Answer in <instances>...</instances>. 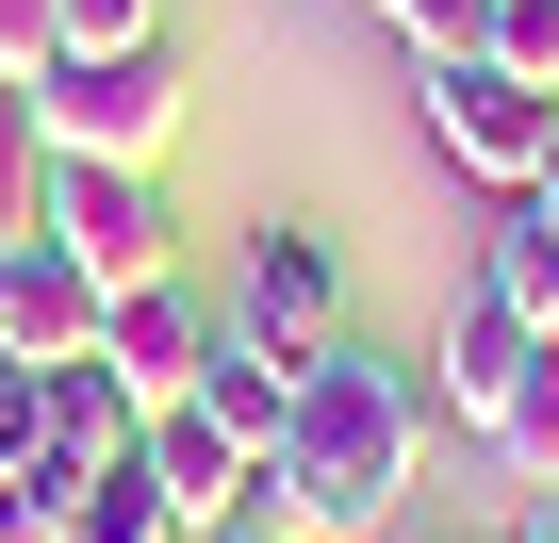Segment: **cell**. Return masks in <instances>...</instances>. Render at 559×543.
I'll return each mask as SVG.
<instances>
[{"label": "cell", "instance_id": "9a60e30c", "mask_svg": "<svg viewBox=\"0 0 559 543\" xmlns=\"http://www.w3.org/2000/svg\"><path fill=\"white\" fill-rule=\"evenodd\" d=\"M362 17H379L412 67H461V50H493V0H362Z\"/></svg>", "mask_w": 559, "mask_h": 543}, {"label": "cell", "instance_id": "603a6c76", "mask_svg": "<svg viewBox=\"0 0 559 543\" xmlns=\"http://www.w3.org/2000/svg\"><path fill=\"white\" fill-rule=\"evenodd\" d=\"M0 263H17V247H0Z\"/></svg>", "mask_w": 559, "mask_h": 543}, {"label": "cell", "instance_id": "44dd1931", "mask_svg": "<svg viewBox=\"0 0 559 543\" xmlns=\"http://www.w3.org/2000/svg\"><path fill=\"white\" fill-rule=\"evenodd\" d=\"M510 543H559V477H526V510H510Z\"/></svg>", "mask_w": 559, "mask_h": 543}, {"label": "cell", "instance_id": "7c38bea8", "mask_svg": "<svg viewBox=\"0 0 559 543\" xmlns=\"http://www.w3.org/2000/svg\"><path fill=\"white\" fill-rule=\"evenodd\" d=\"M477 297L510 314V330H543L559 346V198L526 181V198H493V247H477Z\"/></svg>", "mask_w": 559, "mask_h": 543}, {"label": "cell", "instance_id": "8992f818", "mask_svg": "<svg viewBox=\"0 0 559 543\" xmlns=\"http://www.w3.org/2000/svg\"><path fill=\"white\" fill-rule=\"evenodd\" d=\"M297 379H313V346H280V330H247V314L214 297V346H198V379H181V396H198L247 461H280V428H297Z\"/></svg>", "mask_w": 559, "mask_h": 543}, {"label": "cell", "instance_id": "e0dca14e", "mask_svg": "<svg viewBox=\"0 0 559 543\" xmlns=\"http://www.w3.org/2000/svg\"><path fill=\"white\" fill-rule=\"evenodd\" d=\"M165 34V0H50V67L67 50H148Z\"/></svg>", "mask_w": 559, "mask_h": 543}, {"label": "cell", "instance_id": "ba28073f", "mask_svg": "<svg viewBox=\"0 0 559 543\" xmlns=\"http://www.w3.org/2000/svg\"><path fill=\"white\" fill-rule=\"evenodd\" d=\"M99 314H116V297L83 281V263H67L50 231H34L17 263H0V363H34V379H50V363H99Z\"/></svg>", "mask_w": 559, "mask_h": 543}, {"label": "cell", "instance_id": "9c48e42d", "mask_svg": "<svg viewBox=\"0 0 559 543\" xmlns=\"http://www.w3.org/2000/svg\"><path fill=\"white\" fill-rule=\"evenodd\" d=\"M198 346H214V297L181 281V263H165L148 297H116V314H99V363H116V396H132V412H165V396L198 379Z\"/></svg>", "mask_w": 559, "mask_h": 543}, {"label": "cell", "instance_id": "4fadbf2b", "mask_svg": "<svg viewBox=\"0 0 559 543\" xmlns=\"http://www.w3.org/2000/svg\"><path fill=\"white\" fill-rule=\"evenodd\" d=\"M50 543H181V510H165V494H148V445H132V461H116V477H83V494H67V510H50Z\"/></svg>", "mask_w": 559, "mask_h": 543}, {"label": "cell", "instance_id": "52a82bcc", "mask_svg": "<svg viewBox=\"0 0 559 543\" xmlns=\"http://www.w3.org/2000/svg\"><path fill=\"white\" fill-rule=\"evenodd\" d=\"M148 494H165L181 543H198V527H247V510H263V461H247L198 396H165V412H148Z\"/></svg>", "mask_w": 559, "mask_h": 543}, {"label": "cell", "instance_id": "7402d4cb", "mask_svg": "<svg viewBox=\"0 0 559 543\" xmlns=\"http://www.w3.org/2000/svg\"><path fill=\"white\" fill-rule=\"evenodd\" d=\"M198 543H297V527H263V510H247V527H198Z\"/></svg>", "mask_w": 559, "mask_h": 543}, {"label": "cell", "instance_id": "d6986e66", "mask_svg": "<svg viewBox=\"0 0 559 543\" xmlns=\"http://www.w3.org/2000/svg\"><path fill=\"white\" fill-rule=\"evenodd\" d=\"M50 67V0H0V83H34Z\"/></svg>", "mask_w": 559, "mask_h": 543}, {"label": "cell", "instance_id": "3957f363", "mask_svg": "<svg viewBox=\"0 0 559 543\" xmlns=\"http://www.w3.org/2000/svg\"><path fill=\"white\" fill-rule=\"evenodd\" d=\"M99 297H148L181 263V214H165V165H50V214H34Z\"/></svg>", "mask_w": 559, "mask_h": 543}, {"label": "cell", "instance_id": "2e32d148", "mask_svg": "<svg viewBox=\"0 0 559 543\" xmlns=\"http://www.w3.org/2000/svg\"><path fill=\"white\" fill-rule=\"evenodd\" d=\"M493 461H510V477H559V346L526 363V396H510V428H493Z\"/></svg>", "mask_w": 559, "mask_h": 543}, {"label": "cell", "instance_id": "5bb4252c", "mask_svg": "<svg viewBox=\"0 0 559 543\" xmlns=\"http://www.w3.org/2000/svg\"><path fill=\"white\" fill-rule=\"evenodd\" d=\"M50 214V132H34V83H0V247H34Z\"/></svg>", "mask_w": 559, "mask_h": 543}, {"label": "cell", "instance_id": "6da1fadb", "mask_svg": "<svg viewBox=\"0 0 559 543\" xmlns=\"http://www.w3.org/2000/svg\"><path fill=\"white\" fill-rule=\"evenodd\" d=\"M428 379L412 363H379V346H313V379H297V428H280V461H263V527H297V543H379L395 510H412V477H428Z\"/></svg>", "mask_w": 559, "mask_h": 543}, {"label": "cell", "instance_id": "ac0fdd59", "mask_svg": "<svg viewBox=\"0 0 559 543\" xmlns=\"http://www.w3.org/2000/svg\"><path fill=\"white\" fill-rule=\"evenodd\" d=\"M493 67L559 99V0H493Z\"/></svg>", "mask_w": 559, "mask_h": 543}, {"label": "cell", "instance_id": "ffe728a7", "mask_svg": "<svg viewBox=\"0 0 559 543\" xmlns=\"http://www.w3.org/2000/svg\"><path fill=\"white\" fill-rule=\"evenodd\" d=\"M0 445H34V363H0Z\"/></svg>", "mask_w": 559, "mask_h": 543}, {"label": "cell", "instance_id": "5b68a950", "mask_svg": "<svg viewBox=\"0 0 559 543\" xmlns=\"http://www.w3.org/2000/svg\"><path fill=\"white\" fill-rule=\"evenodd\" d=\"M230 314L280 330V346H330V330H346V247H330L313 214H263V231L230 247Z\"/></svg>", "mask_w": 559, "mask_h": 543}, {"label": "cell", "instance_id": "277c9868", "mask_svg": "<svg viewBox=\"0 0 559 543\" xmlns=\"http://www.w3.org/2000/svg\"><path fill=\"white\" fill-rule=\"evenodd\" d=\"M412 99H428L444 165H461V181H493V198H526V181L559 165V99H543V83H510L493 50H461V67H412Z\"/></svg>", "mask_w": 559, "mask_h": 543}, {"label": "cell", "instance_id": "7a4b0ae2", "mask_svg": "<svg viewBox=\"0 0 559 543\" xmlns=\"http://www.w3.org/2000/svg\"><path fill=\"white\" fill-rule=\"evenodd\" d=\"M181 99H198L181 34H148V50H67V67H34V132H50V165H165V149H181Z\"/></svg>", "mask_w": 559, "mask_h": 543}, {"label": "cell", "instance_id": "30bf717a", "mask_svg": "<svg viewBox=\"0 0 559 543\" xmlns=\"http://www.w3.org/2000/svg\"><path fill=\"white\" fill-rule=\"evenodd\" d=\"M526 363H543V330H510L493 297H461V314H444V346H428V412L493 445V428H510V396H526Z\"/></svg>", "mask_w": 559, "mask_h": 543}, {"label": "cell", "instance_id": "8fae6325", "mask_svg": "<svg viewBox=\"0 0 559 543\" xmlns=\"http://www.w3.org/2000/svg\"><path fill=\"white\" fill-rule=\"evenodd\" d=\"M132 445H148V412L116 396V363H50V379H34V477L83 494V477H116Z\"/></svg>", "mask_w": 559, "mask_h": 543}]
</instances>
